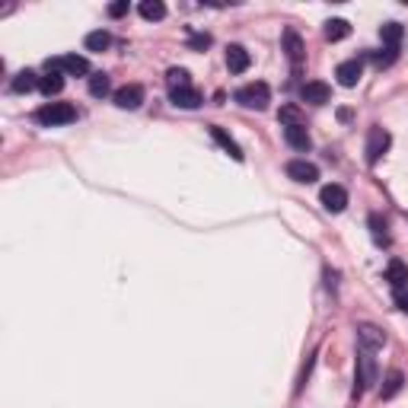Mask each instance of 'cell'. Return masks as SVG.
Listing matches in <instances>:
<instances>
[{
  "instance_id": "cell-1",
  "label": "cell",
  "mask_w": 408,
  "mask_h": 408,
  "mask_svg": "<svg viewBox=\"0 0 408 408\" xmlns=\"http://www.w3.org/2000/svg\"><path fill=\"white\" fill-rule=\"evenodd\" d=\"M36 121L42 128H61V125L77 121V109L71 102H45V105L36 112Z\"/></svg>"
},
{
  "instance_id": "cell-2",
  "label": "cell",
  "mask_w": 408,
  "mask_h": 408,
  "mask_svg": "<svg viewBox=\"0 0 408 408\" xmlns=\"http://www.w3.org/2000/svg\"><path fill=\"white\" fill-rule=\"evenodd\" d=\"M236 102H240L242 109H255V112H265L271 102V90L268 84H262V80H255V84H246L236 90Z\"/></svg>"
},
{
  "instance_id": "cell-3",
  "label": "cell",
  "mask_w": 408,
  "mask_h": 408,
  "mask_svg": "<svg viewBox=\"0 0 408 408\" xmlns=\"http://www.w3.org/2000/svg\"><path fill=\"white\" fill-rule=\"evenodd\" d=\"M392 147V134L386 128H380V125H373L370 134H367V147H364V153H367V163L370 166H377L383 160V153Z\"/></svg>"
},
{
  "instance_id": "cell-4",
  "label": "cell",
  "mask_w": 408,
  "mask_h": 408,
  "mask_svg": "<svg viewBox=\"0 0 408 408\" xmlns=\"http://www.w3.org/2000/svg\"><path fill=\"white\" fill-rule=\"evenodd\" d=\"M370 354L373 351H364V348L357 354V380H354V396L357 399L364 396V390H370L373 383H377V361H373Z\"/></svg>"
},
{
  "instance_id": "cell-5",
  "label": "cell",
  "mask_w": 408,
  "mask_h": 408,
  "mask_svg": "<svg viewBox=\"0 0 408 408\" xmlns=\"http://www.w3.org/2000/svg\"><path fill=\"white\" fill-rule=\"evenodd\" d=\"M48 71H61V74H71V77H86L90 74V61L84 55L48 58Z\"/></svg>"
},
{
  "instance_id": "cell-6",
  "label": "cell",
  "mask_w": 408,
  "mask_h": 408,
  "mask_svg": "<svg viewBox=\"0 0 408 408\" xmlns=\"http://www.w3.org/2000/svg\"><path fill=\"white\" fill-rule=\"evenodd\" d=\"M357 344H361L364 351H380L383 344H386V332H383L380 325L364 322V325H357Z\"/></svg>"
},
{
  "instance_id": "cell-7",
  "label": "cell",
  "mask_w": 408,
  "mask_h": 408,
  "mask_svg": "<svg viewBox=\"0 0 408 408\" xmlns=\"http://www.w3.org/2000/svg\"><path fill=\"white\" fill-rule=\"evenodd\" d=\"M319 201H322V207L329 214H342L344 207H348V192H344L342 186H322V192H319Z\"/></svg>"
},
{
  "instance_id": "cell-8",
  "label": "cell",
  "mask_w": 408,
  "mask_h": 408,
  "mask_svg": "<svg viewBox=\"0 0 408 408\" xmlns=\"http://www.w3.org/2000/svg\"><path fill=\"white\" fill-rule=\"evenodd\" d=\"M140 102H144V86L140 84H128L121 86V90H115V105L125 112H134L140 109Z\"/></svg>"
},
{
  "instance_id": "cell-9",
  "label": "cell",
  "mask_w": 408,
  "mask_h": 408,
  "mask_svg": "<svg viewBox=\"0 0 408 408\" xmlns=\"http://www.w3.org/2000/svg\"><path fill=\"white\" fill-rule=\"evenodd\" d=\"M300 99L309 102V105H325V102L332 99V90L322 80H309V84L300 86Z\"/></svg>"
},
{
  "instance_id": "cell-10",
  "label": "cell",
  "mask_w": 408,
  "mask_h": 408,
  "mask_svg": "<svg viewBox=\"0 0 408 408\" xmlns=\"http://www.w3.org/2000/svg\"><path fill=\"white\" fill-rule=\"evenodd\" d=\"M288 176L294 179V182H300V186H309V182L319 179V169H316L313 163H306V160H290V163H288Z\"/></svg>"
},
{
  "instance_id": "cell-11",
  "label": "cell",
  "mask_w": 408,
  "mask_h": 408,
  "mask_svg": "<svg viewBox=\"0 0 408 408\" xmlns=\"http://www.w3.org/2000/svg\"><path fill=\"white\" fill-rule=\"evenodd\" d=\"M335 77H338V84H342V86H357V80L364 77V64L357 61V58H351V61H342V64H338V71H335Z\"/></svg>"
},
{
  "instance_id": "cell-12",
  "label": "cell",
  "mask_w": 408,
  "mask_h": 408,
  "mask_svg": "<svg viewBox=\"0 0 408 408\" xmlns=\"http://www.w3.org/2000/svg\"><path fill=\"white\" fill-rule=\"evenodd\" d=\"M249 64H252V55L242 45H230V48H227V67H230V74H246Z\"/></svg>"
},
{
  "instance_id": "cell-13",
  "label": "cell",
  "mask_w": 408,
  "mask_h": 408,
  "mask_svg": "<svg viewBox=\"0 0 408 408\" xmlns=\"http://www.w3.org/2000/svg\"><path fill=\"white\" fill-rule=\"evenodd\" d=\"M284 55H288V61L297 71L300 61H303V42H300L297 29H284Z\"/></svg>"
},
{
  "instance_id": "cell-14",
  "label": "cell",
  "mask_w": 408,
  "mask_h": 408,
  "mask_svg": "<svg viewBox=\"0 0 408 408\" xmlns=\"http://www.w3.org/2000/svg\"><path fill=\"white\" fill-rule=\"evenodd\" d=\"M169 99H173L176 109H198V105L204 102L195 86H186V90H169Z\"/></svg>"
},
{
  "instance_id": "cell-15",
  "label": "cell",
  "mask_w": 408,
  "mask_h": 408,
  "mask_svg": "<svg viewBox=\"0 0 408 408\" xmlns=\"http://www.w3.org/2000/svg\"><path fill=\"white\" fill-rule=\"evenodd\" d=\"M211 138L217 140V144H220V147L227 150V153H230V157L236 160V163H242V160H246V153H242V147H240V144H236V140L230 138V134H227V131L220 128V125H211Z\"/></svg>"
},
{
  "instance_id": "cell-16",
  "label": "cell",
  "mask_w": 408,
  "mask_h": 408,
  "mask_svg": "<svg viewBox=\"0 0 408 408\" xmlns=\"http://www.w3.org/2000/svg\"><path fill=\"white\" fill-rule=\"evenodd\" d=\"M284 140H288L294 150H300V153H306V150L313 147V140H309V131H306L303 125H288V128H284Z\"/></svg>"
},
{
  "instance_id": "cell-17",
  "label": "cell",
  "mask_w": 408,
  "mask_h": 408,
  "mask_svg": "<svg viewBox=\"0 0 408 408\" xmlns=\"http://www.w3.org/2000/svg\"><path fill=\"white\" fill-rule=\"evenodd\" d=\"M386 281L392 284V290H405L408 288V265L399 259H392L386 265Z\"/></svg>"
},
{
  "instance_id": "cell-18",
  "label": "cell",
  "mask_w": 408,
  "mask_h": 408,
  "mask_svg": "<svg viewBox=\"0 0 408 408\" xmlns=\"http://www.w3.org/2000/svg\"><path fill=\"white\" fill-rule=\"evenodd\" d=\"M38 84H42V77H36V71H19V74L13 77L10 90H13V93H32V90H38Z\"/></svg>"
},
{
  "instance_id": "cell-19",
  "label": "cell",
  "mask_w": 408,
  "mask_h": 408,
  "mask_svg": "<svg viewBox=\"0 0 408 408\" xmlns=\"http://www.w3.org/2000/svg\"><path fill=\"white\" fill-rule=\"evenodd\" d=\"M402 386H405L402 370H390L386 373V380H383V386H380V399H396V396L402 392Z\"/></svg>"
},
{
  "instance_id": "cell-20",
  "label": "cell",
  "mask_w": 408,
  "mask_h": 408,
  "mask_svg": "<svg viewBox=\"0 0 408 408\" xmlns=\"http://www.w3.org/2000/svg\"><path fill=\"white\" fill-rule=\"evenodd\" d=\"M38 90L51 99V96H58L61 90H64V74L61 71H48L45 77H42V84H38Z\"/></svg>"
},
{
  "instance_id": "cell-21",
  "label": "cell",
  "mask_w": 408,
  "mask_h": 408,
  "mask_svg": "<svg viewBox=\"0 0 408 408\" xmlns=\"http://www.w3.org/2000/svg\"><path fill=\"white\" fill-rule=\"evenodd\" d=\"M351 36V23L348 19H329L325 23V38L329 42H342V38Z\"/></svg>"
},
{
  "instance_id": "cell-22",
  "label": "cell",
  "mask_w": 408,
  "mask_h": 408,
  "mask_svg": "<svg viewBox=\"0 0 408 408\" xmlns=\"http://www.w3.org/2000/svg\"><path fill=\"white\" fill-rule=\"evenodd\" d=\"M138 13L144 19H150V23H160V19L166 16V7H163L160 0H144V3L138 7Z\"/></svg>"
},
{
  "instance_id": "cell-23",
  "label": "cell",
  "mask_w": 408,
  "mask_h": 408,
  "mask_svg": "<svg viewBox=\"0 0 408 408\" xmlns=\"http://www.w3.org/2000/svg\"><path fill=\"white\" fill-rule=\"evenodd\" d=\"M166 84H169V90H186V86H192V77H188L186 67H169Z\"/></svg>"
},
{
  "instance_id": "cell-24",
  "label": "cell",
  "mask_w": 408,
  "mask_h": 408,
  "mask_svg": "<svg viewBox=\"0 0 408 408\" xmlns=\"http://www.w3.org/2000/svg\"><path fill=\"white\" fill-rule=\"evenodd\" d=\"M402 36H405V29H402L399 23H386V26H380V38L386 42V48H396L402 42Z\"/></svg>"
},
{
  "instance_id": "cell-25",
  "label": "cell",
  "mask_w": 408,
  "mask_h": 408,
  "mask_svg": "<svg viewBox=\"0 0 408 408\" xmlns=\"http://www.w3.org/2000/svg\"><path fill=\"white\" fill-rule=\"evenodd\" d=\"M112 93V80L105 74H93L90 77V96H96V99H102V96Z\"/></svg>"
},
{
  "instance_id": "cell-26",
  "label": "cell",
  "mask_w": 408,
  "mask_h": 408,
  "mask_svg": "<svg viewBox=\"0 0 408 408\" xmlns=\"http://www.w3.org/2000/svg\"><path fill=\"white\" fill-rule=\"evenodd\" d=\"M370 230L377 246H390V233H386V223L380 220V214H370Z\"/></svg>"
},
{
  "instance_id": "cell-27",
  "label": "cell",
  "mask_w": 408,
  "mask_h": 408,
  "mask_svg": "<svg viewBox=\"0 0 408 408\" xmlns=\"http://www.w3.org/2000/svg\"><path fill=\"white\" fill-rule=\"evenodd\" d=\"M112 45V36L109 32H90V36H86V48H90V51H105V48Z\"/></svg>"
},
{
  "instance_id": "cell-28",
  "label": "cell",
  "mask_w": 408,
  "mask_h": 408,
  "mask_svg": "<svg viewBox=\"0 0 408 408\" xmlns=\"http://www.w3.org/2000/svg\"><path fill=\"white\" fill-rule=\"evenodd\" d=\"M278 118H281L284 128H288V125H303V121H300V109H297V105H281Z\"/></svg>"
},
{
  "instance_id": "cell-29",
  "label": "cell",
  "mask_w": 408,
  "mask_h": 408,
  "mask_svg": "<svg viewBox=\"0 0 408 408\" xmlns=\"http://www.w3.org/2000/svg\"><path fill=\"white\" fill-rule=\"evenodd\" d=\"M125 13H128V0H118V3H112V7H109V16L112 19L125 16Z\"/></svg>"
},
{
  "instance_id": "cell-30",
  "label": "cell",
  "mask_w": 408,
  "mask_h": 408,
  "mask_svg": "<svg viewBox=\"0 0 408 408\" xmlns=\"http://www.w3.org/2000/svg\"><path fill=\"white\" fill-rule=\"evenodd\" d=\"M188 45H192V48H198V51H201V48H207V45H211V36H207V32H201V36H192V42H188Z\"/></svg>"
},
{
  "instance_id": "cell-31",
  "label": "cell",
  "mask_w": 408,
  "mask_h": 408,
  "mask_svg": "<svg viewBox=\"0 0 408 408\" xmlns=\"http://www.w3.org/2000/svg\"><path fill=\"white\" fill-rule=\"evenodd\" d=\"M396 306L402 313H408V290H396Z\"/></svg>"
}]
</instances>
